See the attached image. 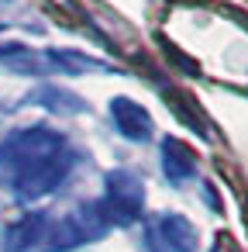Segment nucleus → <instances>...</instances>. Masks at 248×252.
Returning a JSON list of instances; mask_svg holds the SVG:
<instances>
[{
    "instance_id": "obj_1",
    "label": "nucleus",
    "mask_w": 248,
    "mask_h": 252,
    "mask_svg": "<svg viewBox=\"0 0 248 252\" xmlns=\"http://www.w3.org/2000/svg\"><path fill=\"white\" fill-rule=\"evenodd\" d=\"M76 169L69 138L45 125H28L0 142V187L14 200L35 204L55 193Z\"/></svg>"
},
{
    "instance_id": "obj_2",
    "label": "nucleus",
    "mask_w": 248,
    "mask_h": 252,
    "mask_svg": "<svg viewBox=\"0 0 248 252\" xmlns=\"http://www.w3.org/2000/svg\"><path fill=\"white\" fill-rule=\"evenodd\" d=\"M110 231L100 204H80L62 218L28 214L7 228V252H73L86 242H97Z\"/></svg>"
},
{
    "instance_id": "obj_3",
    "label": "nucleus",
    "mask_w": 248,
    "mask_h": 252,
    "mask_svg": "<svg viewBox=\"0 0 248 252\" xmlns=\"http://www.w3.org/2000/svg\"><path fill=\"white\" fill-rule=\"evenodd\" d=\"M104 218L114 224H131L138 221L141 207H145V183L131 173V169H114L104 180V197L97 200Z\"/></svg>"
},
{
    "instance_id": "obj_4",
    "label": "nucleus",
    "mask_w": 248,
    "mask_h": 252,
    "mask_svg": "<svg viewBox=\"0 0 248 252\" xmlns=\"http://www.w3.org/2000/svg\"><path fill=\"white\" fill-rule=\"evenodd\" d=\"M145 245L152 252H193L196 228L183 214H159L145 224Z\"/></svg>"
},
{
    "instance_id": "obj_5",
    "label": "nucleus",
    "mask_w": 248,
    "mask_h": 252,
    "mask_svg": "<svg viewBox=\"0 0 248 252\" xmlns=\"http://www.w3.org/2000/svg\"><path fill=\"white\" fill-rule=\"evenodd\" d=\"M110 121L114 128L128 138V142H148L155 135V125H152V114L135 104L131 97H114L110 100Z\"/></svg>"
},
{
    "instance_id": "obj_6",
    "label": "nucleus",
    "mask_w": 248,
    "mask_h": 252,
    "mask_svg": "<svg viewBox=\"0 0 248 252\" xmlns=\"http://www.w3.org/2000/svg\"><path fill=\"white\" fill-rule=\"evenodd\" d=\"M162 169L172 183H183V180L196 176V156L179 138H162Z\"/></svg>"
},
{
    "instance_id": "obj_7",
    "label": "nucleus",
    "mask_w": 248,
    "mask_h": 252,
    "mask_svg": "<svg viewBox=\"0 0 248 252\" xmlns=\"http://www.w3.org/2000/svg\"><path fill=\"white\" fill-rule=\"evenodd\" d=\"M45 56V69L49 73H104L107 66L83 56V52H73V49H49L42 52Z\"/></svg>"
},
{
    "instance_id": "obj_8",
    "label": "nucleus",
    "mask_w": 248,
    "mask_h": 252,
    "mask_svg": "<svg viewBox=\"0 0 248 252\" xmlns=\"http://www.w3.org/2000/svg\"><path fill=\"white\" fill-rule=\"evenodd\" d=\"M0 63H4L7 69H14V73H25V76H42V73H49V69H45V56H42V52H31L28 45H18V42L0 45Z\"/></svg>"
},
{
    "instance_id": "obj_9",
    "label": "nucleus",
    "mask_w": 248,
    "mask_h": 252,
    "mask_svg": "<svg viewBox=\"0 0 248 252\" xmlns=\"http://www.w3.org/2000/svg\"><path fill=\"white\" fill-rule=\"evenodd\" d=\"M31 100L42 104L45 111H55V114H80V111H86V100L83 97H76L69 90H59V87H42Z\"/></svg>"
}]
</instances>
